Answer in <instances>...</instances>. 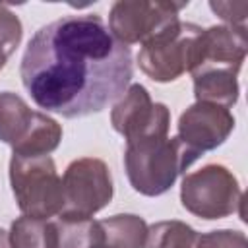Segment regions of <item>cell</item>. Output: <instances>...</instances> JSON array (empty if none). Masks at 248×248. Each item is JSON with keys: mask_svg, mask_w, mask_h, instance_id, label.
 I'll return each instance as SVG.
<instances>
[{"mask_svg": "<svg viewBox=\"0 0 248 248\" xmlns=\"http://www.w3.org/2000/svg\"><path fill=\"white\" fill-rule=\"evenodd\" d=\"M202 31L200 25L178 21L159 37L147 41L138 52L140 70L153 81L167 83L190 70L192 46Z\"/></svg>", "mask_w": 248, "mask_h": 248, "instance_id": "cell-7", "label": "cell"}, {"mask_svg": "<svg viewBox=\"0 0 248 248\" xmlns=\"http://www.w3.org/2000/svg\"><path fill=\"white\" fill-rule=\"evenodd\" d=\"M188 2H145V0H120L114 2L108 14V31L112 37L130 46L136 43L145 45L167 29L178 23V12Z\"/></svg>", "mask_w": 248, "mask_h": 248, "instance_id": "cell-5", "label": "cell"}, {"mask_svg": "<svg viewBox=\"0 0 248 248\" xmlns=\"http://www.w3.org/2000/svg\"><path fill=\"white\" fill-rule=\"evenodd\" d=\"M60 140H62L60 124L54 118H50L48 114L35 110V118H33L29 132L12 149H14V155L39 157V155H48L50 151H54L58 147Z\"/></svg>", "mask_w": 248, "mask_h": 248, "instance_id": "cell-14", "label": "cell"}, {"mask_svg": "<svg viewBox=\"0 0 248 248\" xmlns=\"http://www.w3.org/2000/svg\"><path fill=\"white\" fill-rule=\"evenodd\" d=\"M110 122L112 128L124 136L126 143H134L149 138L169 136L170 112L167 105L153 103L143 85L134 83L112 107Z\"/></svg>", "mask_w": 248, "mask_h": 248, "instance_id": "cell-8", "label": "cell"}, {"mask_svg": "<svg viewBox=\"0 0 248 248\" xmlns=\"http://www.w3.org/2000/svg\"><path fill=\"white\" fill-rule=\"evenodd\" d=\"M182 205L202 219H223L242 215V190L234 174L223 165H205L186 174L180 186Z\"/></svg>", "mask_w": 248, "mask_h": 248, "instance_id": "cell-4", "label": "cell"}, {"mask_svg": "<svg viewBox=\"0 0 248 248\" xmlns=\"http://www.w3.org/2000/svg\"><path fill=\"white\" fill-rule=\"evenodd\" d=\"M194 248H248L246 236L240 231H211V232H198Z\"/></svg>", "mask_w": 248, "mask_h": 248, "instance_id": "cell-18", "label": "cell"}, {"mask_svg": "<svg viewBox=\"0 0 248 248\" xmlns=\"http://www.w3.org/2000/svg\"><path fill=\"white\" fill-rule=\"evenodd\" d=\"M101 248H105V246H101Z\"/></svg>", "mask_w": 248, "mask_h": 248, "instance_id": "cell-23", "label": "cell"}, {"mask_svg": "<svg viewBox=\"0 0 248 248\" xmlns=\"http://www.w3.org/2000/svg\"><path fill=\"white\" fill-rule=\"evenodd\" d=\"M33 118L35 110L19 95L12 91L0 93V141L16 147L29 132Z\"/></svg>", "mask_w": 248, "mask_h": 248, "instance_id": "cell-12", "label": "cell"}, {"mask_svg": "<svg viewBox=\"0 0 248 248\" xmlns=\"http://www.w3.org/2000/svg\"><path fill=\"white\" fill-rule=\"evenodd\" d=\"M21 33H23V27L19 17L0 4V48L8 56L17 48L21 41Z\"/></svg>", "mask_w": 248, "mask_h": 248, "instance_id": "cell-19", "label": "cell"}, {"mask_svg": "<svg viewBox=\"0 0 248 248\" xmlns=\"http://www.w3.org/2000/svg\"><path fill=\"white\" fill-rule=\"evenodd\" d=\"M248 50L244 25H213L202 29L192 46L190 74L203 68H229L238 72Z\"/></svg>", "mask_w": 248, "mask_h": 248, "instance_id": "cell-9", "label": "cell"}, {"mask_svg": "<svg viewBox=\"0 0 248 248\" xmlns=\"http://www.w3.org/2000/svg\"><path fill=\"white\" fill-rule=\"evenodd\" d=\"M192 76L196 101L219 105L225 108L238 101V72L229 68H203L192 72Z\"/></svg>", "mask_w": 248, "mask_h": 248, "instance_id": "cell-11", "label": "cell"}, {"mask_svg": "<svg viewBox=\"0 0 248 248\" xmlns=\"http://www.w3.org/2000/svg\"><path fill=\"white\" fill-rule=\"evenodd\" d=\"M8 236L12 248H56L54 221L41 217L23 215L16 219Z\"/></svg>", "mask_w": 248, "mask_h": 248, "instance_id": "cell-16", "label": "cell"}, {"mask_svg": "<svg viewBox=\"0 0 248 248\" xmlns=\"http://www.w3.org/2000/svg\"><path fill=\"white\" fill-rule=\"evenodd\" d=\"M105 248H143L147 236V223L130 213L114 215L99 221Z\"/></svg>", "mask_w": 248, "mask_h": 248, "instance_id": "cell-13", "label": "cell"}, {"mask_svg": "<svg viewBox=\"0 0 248 248\" xmlns=\"http://www.w3.org/2000/svg\"><path fill=\"white\" fill-rule=\"evenodd\" d=\"M6 60H8V54H6V52L0 48V70L6 66Z\"/></svg>", "mask_w": 248, "mask_h": 248, "instance_id": "cell-22", "label": "cell"}, {"mask_svg": "<svg viewBox=\"0 0 248 248\" xmlns=\"http://www.w3.org/2000/svg\"><path fill=\"white\" fill-rule=\"evenodd\" d=\"M10 184L23 215L41 219L60 215L64 207L62 180L48 155H12Z\"/></svg>", "mask_w": 248, "mask_h": 248, "instance_id": "cell-3", "label": "cell"}, {"mask_svg": "<svg viewBox=\"0 0 248 248\" xmlns=\"http://www.w3.org/2000/svg\"><path fill=\"white\" fill-rule=\"evenodd\" d=\"M112 176L108 167L95 157L76 159L62 178L64 217H93L112 200Z\"/></svg>", "mask_w": 248, "mask_h": 248, "instance_id": "cell-6", "label": "cell"}, {"mask_svg": "<svg viewBox=\"0 0 248 248\" xmlns=\"http://www.w3.org/2000/svg\"><path fill=\"white\" fill-rule=\"evenodd\" d=\"M19 76L37 107L64 118L87 116L124 93L132 52L97 14L66 16L31 37Z\"/></svg>", "mask_w": 248, "mask_h": 248, "instance_id": "cell-1", "label": "cell"}, {"mask_svg": "<svg viewBox=\"0 0 248 248\" xmlns=\"http://www.w3.org/2000/svg\"><path fill=\"white\" fill-rule=\"evenodd\" d=\"M198 232L182 221H159L147 227L143 248H194Z\"/></svg>", "mask_w": 248, "mask_h": 248, "instance_id": "cell-17", "label": "cell"}, {"mask_svg": "<svg viewBox=\"0 0 248 248\" xmlns=\"http://www.w3.org/2000/svg\"><path fill=\"white\" fill-rule=\"evenodd\" d=\"M200 155L202 153L188 147L178 136H159L126 143L124 167L136 192L161 196Z\"/></svg>", "mask_w": 248, "mask_h": 248, "instance_id": "cell-2", "label": "cell"}, {"mask_svg": "<svg viewBox=\"0 0 248 248\" xmlns=\"http://www.w3.org/2000/svg\"><path fill=\"white\" fill-rule=\"evenodd\" d=\"M56 248H101L103 234L99 221L91 217H64L54 221Z\"/></svg>", "mask_w": 248, "mask_h": 248, "instance_id": "cell-15", "label": "cell"}, {"mask_svg": "<svg viewBox=\"0 0 248 248\" xmlns=\"http://www.w3.org/2000/svg\"><path fill=\"white\" fill-rule=\"evenodd\" d=\"M234 128L229 108L196 101L178 118V138L198 153L219 147Z\"/></svg>", "mask_w": 248, "mask_h": 248, "instance_id": "cell-10", "label": "cell"}, {"mask_svg": "<svg viewBox=\"0 0 248 248\" xmlns=\"http://www.w3.org/2000/svg\"><path fill=\"white\" fill-rule=\"evenodd\" d=\"M209 8L227 25H242L248 16V2H209Z\"/></svg>", "mask_w": 248, "mask_h": 248, "instance_id": "cell-20", "label": "cell"}, {"mask_svg": "<svg viewBox=\"0 0 248 248\" xmlns=\"http://www.w3.org/2000/svg\"><path fill=\"white\" fill-rule=\"evenodd\" d=\"M0 248H12V246H10V236H8V232L2 231V229H0Z\"/></svg>", "mask_w": 248, "mask_h": 248, "instance_id": "cell-21", "label": "cell"}]
</instances>
